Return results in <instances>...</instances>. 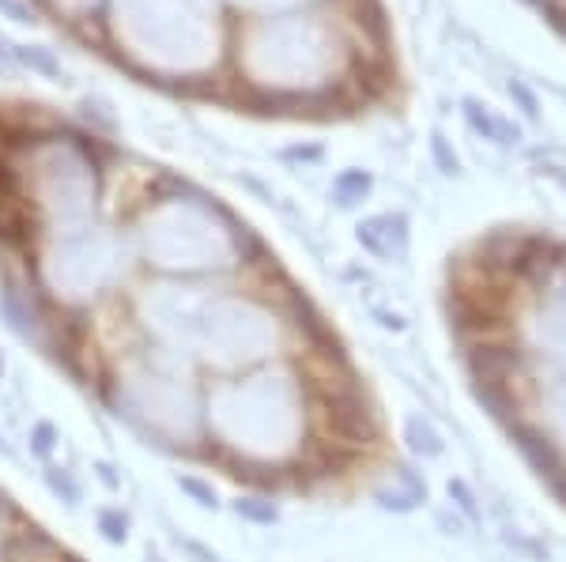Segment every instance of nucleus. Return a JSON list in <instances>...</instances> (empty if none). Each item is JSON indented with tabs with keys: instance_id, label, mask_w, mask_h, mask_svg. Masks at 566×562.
I'll return each mask as SVG.
<instances>
[{
	"instance_id": "obj_1",
	"label": "nucleus",
	"mask_w": 566,
	"mask_h": 562,
	"mask_svg": "<svg viewBox=\"0 0 566 562\" xmlns=\"http://www.w3.org/2000/svg\"><path fill=\"white\" fill-rule=\"evenodd\" d=\"M442 321L472 401L566 513V238L483 231L446 265Z\"/></svg>"
},
{
	"instance_id": "obj_2",
	"label": "nucleus",
	"mask_w": 566,
	"mask_h": 562,
	"mask_svg": "<svg viewBox=\"0 0 566 562\" xmlns=\"http://www.w3.org/2000/svg\"><path fill=\"white\" fill-rule=\"evenodd\" d=\"M140 329L148 348L186 362L208 385L348 348L333 321L283 276L253 287H159L140 306Z\"/></svg>"
},
{
	"instance_id": "obj_3",
	"label": "nucleus",
	"mask_w": 566,
	"mask_h": 562,
	"mask_svg": "<svg viewBox=\"0 0 566 562\" xmlns=\"http://www.w3.org/2000/svg\"><path fill=\"white\" fill-rule=\"evenodd\" d=\"M98 401L144 446L205 465V396L208 382L186 362L155 348L122 351L98 374Z\"/></svg>"
},
{
	"instance_id": "obj_4",
	"label": "nucleus",
	"mask_w": 566,
	"mask_h": 562,
	"mask_svg": "<svg viewBox=\"0 0 566 562\" xmlns=\"http://www.w3.org/2000/svg\"><path fill=\"white\" fill-rule=\"evenodd\" d=\"M57 442H61V431L53 427L50 420H39L31 427V453L39 460H50L53 457V449H57Z\"/></svg>"
},
{
	"instance_id": "obj_5",
	"label": "nucleus",
	"mask_w": 566,
	"mask_h": 562,
	"mask_svg": "<svg viewBox=\"0 0 566 562\" xmlns=\"http://www.w3.org/2000/svg\"><path fill=\"white\" fill-rule=\"evenodd\" d=\"M98 532L109 543H125L129 540V518L122 510H98Z\"/></svg>"
},
{
	"instance_id": "obj_6",
	"label": "nucleus",
	"mask_w": 566,
	"mask_h": 562,
	"mask_svg": "<svg viewBox=\"0 0 566 562\" xmlns=\"http://www.w3.org/2000/svg\"><path fill=\"white\" fill-rule=\"evenodd\" d=\"M45 484H50V491L53 495H61L65 498L69 506H76L80 502V487H76V479H72L65 468H50V473H45Z\"/></svg>"
},
{
	"instance_id": "obj_7",
	"label": "nucleus",
	"mask_w": 566,
	"mask_h": 562,
	"mask_svg": "<svg viewBox=\"0 0 566 562\" xmlns=\"http://www.w3.org/2000/svg\"><path fill=\"white\" fill-rule=\"evenodd\" d=\"M178 487H181V491H189V495L197 498V502H205V506H212V502H216V491H212L208 484H200L197 476H181V479H178Z\"/></svg>"
},
{
	"instance_id": "obj_8",
	"label": "nucleus",
	"mask_w": 566,
	"mask_h": 562,
	"mask_svg": "<svg viewBox=\"0 0 566 562\" xmlns=\"http://www.w3.org/2000/svg\"><path fill=\"white\" fill-rule=\"evenodd\" d=\"M8 518H12V498L0 491V562L8 559Z\"/></svg>"
},
{
	"instance_id": "obj_9",
	"label": "nucleus",
	"mask_w": 566,
	"mask_h": 562,
	"mask_svg": "<svg viewBox=\"0 0 566 562\" xmlns=\"http://www.w3.org/2000/svg\"><path fill=\"white\" fill-rule=\"evenodd\" d=\"M98 479H103L106 487H117V476H114V468H109V465H98Z\"/></svg>"
},
{
	"instance_id": "obj_10",
	"label": "nucleus",
	"mask_w": 566,
	"mask_h": 562,
	"mask_svg": "<svg viewBox=\"0 0 566 562\" xmlns=\"http://www.w3.org/2000/svg\"><path fill=\"white\" fill-rule=\"evenodd\" d=\"M0 45H4V42H0ZM8 68H12V61H8V53L0 50V72H8Z\"/></svg>"
},
{
	"instance_id": "obj_11",
	"label": "nucleus",
	"mask_w": 566,
	"mask_h": 562,
	"mask_svg": "<svg viewBox=\"0 0 566 562\" xmlns=\"http://www.w3.org/2000/svg\"><path fill=\"white\" fill-rule=\"evenodd\" d=\"M0 378H4V356H0Z\"/></svg>"
}]
</instances>
